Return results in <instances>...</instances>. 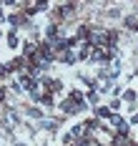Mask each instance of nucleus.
Listing matches in <instances>:
<instances>
[{"label": "nucleus", "mask_w": 138, "mask_h": 146, "mask_svg": "<svg viewBox=\"0 0 138 146\" xmlns=\"http://www.w3.org/2000/svg\"><path fill=\"white\" fill-rule=\"evenodd\" d=\"M95 116H98V118H110V108H106V106H98V108H95Z\"/></svg>", "instance_id": "6"}, {"label": "nucleus", "mask_w": 138, "mask_h": 146, "mask_svg": "<svg viewBox=\"0 0 138 146\" xmlns=\"http://www.w3.org/2000/svg\"><path fill=\"white\" fill-rule=\"evenodd\" d=\"M121 108V101H110V111H118Z\"/></svg>", "instance_id": "11"}, {"label": "nucleus", "mask_w": 138, "mask_h": 146, "mask_svg": "<svg viewBox=\"0 0 138 146\" xmlns=\"http://www.w3.org/2000/svg\"><path fill=\"white\" fill-rule=\"evenodd\" d=\"M8 20H10V23H13V25H20V20H23V15H10V18H8Z\"/></svg>", "instance_id": "9"}, {"label": "nucleus", "mask_w": 138, "mask_h": 146, "mask_svg": "<svg viewBox=\"0 0 138 146\" xmlns=\"http://www.w3.org/2000/svg\"><path fill=\"white\" fill-rule=\"evenodd\" d=\"M131 123H138V113H136V116H133V118H131Z\"/></svg>", "instance_id": "13"}, {"label": "nucleus", "mask_w": 138, "mask_h": 146, "mask_svg": "<svg viewBox=\"0 0 138 146\" xmlns=\"http://www.w3.org/2000/svg\"><path fill=\"white\" fill-rule=\"evenodd\" d=\"M3 98H5V88L0 86V101H3Z\"/></svg>", "instance_id": "12"}, {"label": "nucleus", "mask_w": 138, "mask_h": 146, "mask_svg": "<svg viewBox=\"0 0 138 146\" xmlns=\"http://www.w3.org/2000/svg\"><path fill=\"white\" fill-rule=\"evenodd\" d=\"M40 106H53V93H40Z\"/></svg>", "instance_id": "7"}, {"label": "nucleus", "mask_w": 138, "mask_h": 146, "mask_svg": "<svg viewBox=\"0 0 138 146\" xmlns=\"http://www.w3.org/2000/svg\"><path fill=\"white\" fill-rule=\"evenodd\" d=\"M8 45H10V48H15V45H18V38H15V33H8Z\"/></svg>", "instance_id": "8"}, {"label": "nucleus", "mask_w": 138, "mask_h": 146, "mask_svg": "<svg viewBox=\"0 0 138 146\" xmlns=\"http://www.w3.org/2000/svg\"><path fill=\"white\" fill-rule=\"evenodd\" d=\"M123 101L128 103V106H133V101H136V91H131V88L123 91Z\"/></svg>", "instance_id": "5"}, {"label": "nucleus", "mask_w": 138, "mask_h": 146, "mask_svg": "<svg viewBox=\"0 0 138 146\" xmlns=\"http://www.w3.org/2000/svg\"><path fill=\"white\" fill-rule=\"evenodd\" d=\"M55 58L63 60V63H76V60H78V53H73V50H63V53H58Z\"/></svg>", "instance_id": "4"}, {"label": "nucleus", "mask_w": 138, "mask_h": 146, "mask_svg": "<svg viewBox=\"0 0 138 146\" xmlns=\"http://www.w3.org/2000/svg\"><path fill=\"white\" fill-rule=\"evenodd\" d=\"M88 101H91L93 106H95V101H98V96H95V91H91V93H88Z\"/></svg>", "instance_id": "10"}, {"label": "nucleus", "mask_w": 138, "mask_h": 146, "mask_svg": "<svg viewBox=\"0 0 138 146\" xmlns=\"http://www.w3.org/2000/svg\"><path fill=\"white\" fill-rule=\"evenodd\" d=\"M40 86L45 88V93H60L63 81H58V78H40Z\"/></svg>", "instance_id": "3"}, {"label": "nucleus", "mask_w": 138, "mask_h": 146, "mask_svg": "<svg viewBox=\"0 0 138 146\" xmlns=\"http://www.w3.org/2000/svg\"><path fill=\"white\" fill-rule=\"evenodd\" d=\"M85 96L80 93V91H68V96H65V101L60 103V108L65 113H83L85 111Z\"/></svg>", "instance_id": "1"}, {"label": "nucleus", "mask_w": 138, "mask_h": 146, "mask_svg": "<svg viewBox=\"0 0 138 146\" xmlns=\"http://www.w3.org/2000/svg\"><path fill=\"white\" fill-rule=\"evenodd\" d=\"M0 10H3V8H0Z\"/></svg>", "instance_id": "15"}, {"label": "nucleus", "mask_w": 138, "mask_h": 146, "mask_svg": "<svg viewBox=\"0 0 138 146\" xmlns=\"http://www.w3.org/2000/svg\"><path fill=\"white\" fill-rule=\"evenodd\" d=\"M91 60L93 63H110V60H113V50H110V48H93L91 50Z\"/></svg>", "instance_id": "2"}, {"label": "nucleus", "mask_w": 138, "mask_h": 146, "mask_svg": "<svg viewBox=\"0 0 138 146\" xmlns=\"http://www.w3.org/2000/svg\"><path fill=\"white\" fill-rule=\"evenodd\" d=\"M98 146H106V144H98Z\"/></svg>", "instance_id": "14"}]
</instances>
